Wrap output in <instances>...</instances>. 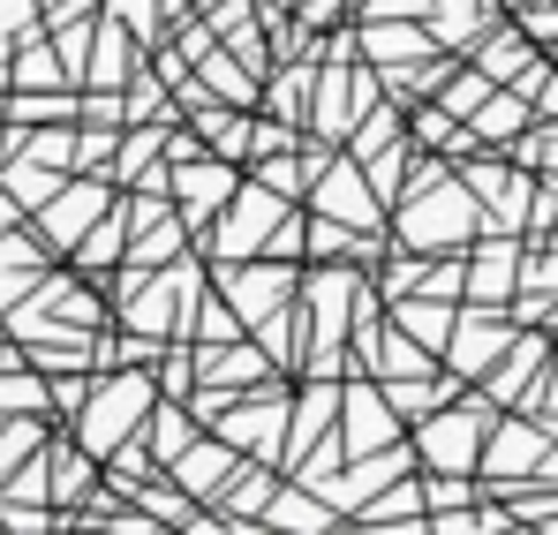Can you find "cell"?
Returning a JSON list of instances; mask_svg holds the SVG:
<instances>
[{"label": "cell", "mask_w": 558, "mask_h": 535, "mask_svg": "<svg viewBox=\"0 0 558 535\" xmlns=\"http://www.w3.org/2000/svg\"><path fill=\"white\" fill-rule=\"evenodd\" d=\"M0 408H8V415H31V408H46V385H31V377H0Z\"/></svg>", "instance_id": "cell-1"}, {"label": "cell", "mask_w": 558, "mask_h": 535, "mask_svg": "<svg viewBox=\"0 0 558 535\" xmlns=\"http://www.w3.org/2000/svg\"><path fill=\"white\" fill-rule=\"evenodd\" d=\"M0 227H8V204H0Z\"/></svg>", "instance_id": "cell-2"}]
</instances>
